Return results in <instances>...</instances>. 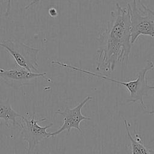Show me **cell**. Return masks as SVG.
<instances>
[{
  "instance_id": "1",
  "label": "cell",
  "mask_w": 154,
  "mask_h": 154,
  "mask_svg": "<svg viewBox=\"0 0 154 154\" xmlns=\"http://www.w3.org/2000/svg\"><path fill=\"white\" fill-rule=\"evenodd\" d=\"M116 11L111 12V18L97 40L100 46L97 51L96 70L105 72L114 71L117 62L128 60L131 42L130 4L122 7L116 3Z\"/></svg>"
},
{
  "instance_id": "2",
  "label": "cell",
  "mask_w": 154,
  "mask_h": 154,
  "mask_svg": "<svg viewBox=\"0 0 154 154\" xmlns=\"http://www.w3.org/2000/svg\"><path fill=\"white\" fill-rule=\"evenodd\" d=\"M51 64L53 65H56L61 67H67L73 70L82 72L84 73H86L87 75H89L90 76L97 77L103 79L105 81H109L112 82L116 83L117 84L123 85L125 86L127 90L130 93V97L128 102H139L141 105L144 108V109H146V106L144 105V97L145 96H147L148 95L149 91L151 90L154 89V86H152L148 84L147 83V79L146 77V73L152 70L154 67V64L152 61L148 60L147 62L146 66L141 69L138 73L137 78L133 81H131L129 82H122L116 79H114L113 78L108 77L106 76H104L103 75H100L97 73H93L92 72H90L89 70H85L84 69L76 67L75 66H73L72 65L61 63L57 61H52Z\"/></svg>"
},
{
  "instance_id": "3",
  "label": "cell",
  "mask_w": 154,
  "mask_h": 154,
  "mask_svg": "<svg viewBox=\"0 0 154 154\" xmlns=\"http://www.w3.org/2000/svg\"><path fill=\"white\" fill-rule=\"evenodd\" d=\"M133 0L130 4L131 42L133 45L141 35L154 38V11L141 0Z\"/></svg>"
},
{
  "instance_id": "4",
  "label": "cell",
  "mask_w": 154,
  "mask_h": 154,
  "mask_svg": "<svg viewBox=\"0 0 154 154\" xmlns=\"http://www.w3.org/2000/svg\"><path fill=\"white\" fill-rule=\"evenodd\" d=\"M0 47L10 53L17 65L29 72L38 73L37 55L40 51L39 49L29 46L16 39L0 42Z\"/></svg>"
},
{
  "instance_id": "5",
  "label": "cell",
  "mask_w": 154,
  "mask_h": 154,
  "mask_svg": "<svg viewBox=\"0 0 154 154\" xmlns=\"http://www.w3.org/2000/svg\"><path fill=\"white\" fill-rule=\"evenodd\" d=\"M35 113L34 114L31 119L22 116L20 118L19 127L21 129V137L23 140L28 143V148L25 154H31L35 147L41 143L43 140L52 137L51 132H48L46 129L51 128L54 124L51 123L48 125L41 126L38 125V122L46 120V119L35 120Z\"/></svg>"
},
{
  "instance_id": "6",
  "label": "cell",
  "mask_w": 154,
  "mask_h": 154,
  "mask_svg": "<svg viewBox=\"0 0 154 154\" xmlns=\"http://www.w3.org/2000/svg\"><path fill=\"white\" fill-rule=\"evenodd\" d=\"M46 75L47 73L29 72L18 65L8 70L1 68L0 69V78L6 84L16 90L23 85L32 84L34 79L35 80L39 77H43L49 81V78L46 77Z\"/></svg>"
},
{
  "instance_id": "7",
  "label": "cell",
  "mask_w": 154,
  "mask_h": 154,
  "mask_svg": "<svg viewBox=\"0 0 154 154\" xmlns=\"http://www.w3.org/2000/svg\"><path fill=\"white\" fill-rule=\"evenodd\" d=\"M91 96H87L82 102L79 103L77 106L73 108H69L66 107L63 111H58L55 112V114L61 115L63 117V124L57 131L51 132L52 137H54L64 131H67V133L70 132L71 129L74 128L81 132L82 130L81 129L80 123L82 120H90L91 118L83 116L81 113V109L85 104L90 100L91 99Z\"/></svg>"
},
{
  "instance_id": "8",
  "label": "cell",
  "mask_w": 154,
  "mask_h": 154,
  "mask_svg": "<svg viewBox=\"0 0 154 154\" xmlns=\"http://www.w3.org/2000/svg\"><path fill=\"white\" fill-rule=\"evenodd\" d=\"M21 117L22 116L12 108L8 99L0 100V120H4L5 122L6 126H8L9 122L13 125L19 126V122L16 119Z\"/></svg>"
},
{
  "instance_id": "9",
  "label": "cell",
  "mask_w": 154,
  "mask_h": 154,
  "mask_svg": "<svg viewBox=\"0 0 154 154\" xmlns=\"http://www.w3.org/2000/svg\"><path fill=\"white\" fill-rule=\"evenodd\" d=\"M124 123L125 125L128 137L131 141V154H154V150L147 149L146 146H144V144L141 142V140L138 135V138L136 140L132 137L130 133L128 123L126 120H124Z\"/></svg>"
},
{
  "instance_id": "10",
  "label": "cell",
  "mask_w": 154,
  "mask_h": 154,
  "mask_svg": "<svg viewBox=\"0 0 154 154\" xmlns=\"http://www.w3.org/2000/svg\"><path fill=\"white\" fill-rule=\"evenodd\" d=\"M6 1V8L5 11V16L6 17H8L10 14V11L11 9V3L12 0H0V4H2Z\"/></svg>"
},
{
  "instance_id": "11",
  "label": "cell",
  "mask_w": 154,
  "mask_h": 154,
  "mask_svg": "<svg viewBox=\"0 0 154 154\" xmlns=\"http://www.w3.org/2000/svg\"><path fill=\"white\" fill-rule=\"evenodd\" d=\"M49 16L51 17H56L57 16L58 12L57 11V9H55L54 7H51L49 9Z\"/></svg>"
},
{
  "instance_id": "12",
  "label": "cell",
  "mask_w": 154,
  "mask_h": 154,
  "mask_svg": "<svg viewBox=\"0 0 154 154\" xmlns=\"http://www.w3.org/2000/svg\"><path fill=\"white\" fill-rule=\"evenodd\" d=\"M41 0H32L29 4H28L27 5H26L25 7V10H27V9H28L30 7H31L32 5H35V4H37V3H38V2H40Z\"/></svg>"
},
{
  "instance_id": "13",
  "label": "cell",
  "mask_w": 154,
  "mask_h": 154,
  "mask_svg": "<svg viewBox=\"0 0 154 154\" xmlns=\"http://www.w3.org/2000/svg\"><path fill=\"white\" fill-rule=\"evenodd\" d=\"M149 114H154V110H152L151 111H149Z\"/></svg>"
},
{
  "instance_id": "14",
  "label": "cell",
  "mask_w": 154,
  "mask_h": 154,
  "mask_svg": "<svg viewBox=\"0 0 154 154\" xmlns=\"http://www.w3.org/2000/svg\"><path fill=\"white\" fill-rule=\"evenodd\" d=\"M0 69H1V68H0Z\"/></svg>"
}]
</instances>
